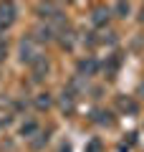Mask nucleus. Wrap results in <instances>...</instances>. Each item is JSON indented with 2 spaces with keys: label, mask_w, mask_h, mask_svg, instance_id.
I'll list each match as a JSON object with an SVG mask.
<instances>
[{
  "label": "nucleus",
  "mask_w": 144,
  "mask_h": 152,
  "mask_svg": "<svg viewBox=\"0 0 144 152\" xmlns=\"http://www.w3.org/2000/svg\"><path fill=\"white\" fill-rule=\"evenodd\" d=\"M41 43H38L33 36H25L20 41V58H23V64H33V61H38L41 58Z\"/></svg>",
  "instance_id": "1"
},
{
  "label": "nucleus",
  "mask_w": 144,
  "mask_h": 152,
  "mask_svg": "<svg viewBox=\"0 0 144 152\" xmlns=\"http://www.w3.org/2000/svg\"><path fill=\"white\" fill-rule=\"evenodd\" d=\"M18 18V8L13 0H5V3H0V33L5 31V28H10L13 23H15Z\"/></svg>",
  "instance_id": "2"
},
{
  "label": "nucleus",
  "mask_w": 144,
  "mask_h": 152,
  "mask_svg": "<svg viewBox=\"0 0 144 152\" xmlns=\"http://www.w3.org/2000/svg\"><path fill=\"white\" fill-rule=\"evenodd\" d=\"M36 13L43 18V20H53V18L63 15V13H61L58 8L53 5V3H38V5H36Z\"/></svg>",
  "instance_id": "3"
},
{
  "label": "nucleus",
  "mask_w": 144,
  "mask_h": 152,
  "mask_svg": "<svg viewBox=\"0 0 144 152\" xmlns=\"http://www.w3.org/2000/svg\"><path fill=\"white\" fill-rule=\"evenodd\" d=\"M31 66H33V81H43V79H46V74H48V69H51L46 56H41L38 61H33Z\"/></svg>",
  "instance_id": "4"
},
{
  "label": "nucleus",
  "mask_w": 144,
  "mask_h": 152,
  "mask_svg": "<svg viewBox=\"0 0 144 152\" xmlns=\"http://www.w3.org/2000/svg\"><path fill=\"white\" fill-rule=\"evenodd\" d=\"M79 76H94L96 74V69H99V64H96V58H91V56H86V58H81L79 61Z\"/></svg>",
  "instance_id": "5"
},
{
  "label": "nucleus",
  "mask_w": 144,
  "mask_h": 152,
  "mask_svg": "<svg viewBox=\"0 0 144 152\" xmlns=\"http://www.w3.org/2000/svg\"><path fill=\"white\" fill-rule=\"evenodd\" d=\"M109 18H111V10L109 8H94V13H91V23H94L96 28H101V26H106L109 23Z\"/></svg>",
  "instance_id": "6"
},
{
  "label": "nucleus",
  "mask_w": 144,
  "mask_h": 152,
  "mask_svg": "<svg viewBox=\"0 0 144 152\" xmlns=\"http://www.w3.org/2000/svg\"><path fill=\"white\" fill-rule=\"evenodd\" d=\"M116 107H119V112H124V114H137L139 112V107H137V102H134L132 96H116Z\"/></svg>",
  "instance_id": "7"
},
{
  "label": "nucleus",
  "mask_w": 144,
  "mask_h": 152,
  "mask_svg": "<svg viewBox=\"0 0 144 152\" xmlns=\"http://www.w3.org/2000/svg\"><path fill=\"white\" fill-rule=\"evenodd\" d=\"M61 109H63L66 114H71V112L76 109V94L71 91V89H66L63 96H61Z\"/></svg>",
  "instance_id": "8"
},
{
  "label": "nucleus",
  "mask_w": 144,
  "mask_h": 152,
  "mask_svg": "<svg viewBox=\"0 0 144 152\" xmlns=\"http://www.w3.org/2000/svg\"><path fill=\"white\" fill-rule=\"evenodd\" d=\"M119 64H121V53H114L111 58L104 64V71H106V79H114L116 76V69H119Z\"/></svg>",
  "instance_id": "9"
},
{
  "label": "nucleus",
  "mask_w": 144,
  "mask_h": 152,
  "mask_svg": "<svg viewBox=\"0 0 144 152\" xmlns=\"http://www.w3.org/2000/svg\"><path fill=\"white\" fill-rule=\"evenodd\" d=\"M58 43L63 46V48H73V43H76V33L73 31H68V28H63V31L58 33Z\"/></svg>",
  "instance_id": "10"
},
{
  "label": "nucleus",
  "mask_w": 144,
  "mask_h": 152,
  "mask_svg": "<svg viewBox=\"0 0 144 152\" xmlns=\"http://www.w3.org/2000/svg\"><path fill=\"white\" fill-rule=\"evenodd\" d=\"M36 107L41 109V112H48V109L53 107V96H51V94H48V91L38 94V96H36Z\"/></svg>",
  "instance_id": "11"
},
{
  "label": "nucleus",
  "mask_w": 144,
  "mask_h": 152,
  "mask_svg": "<svg viewBox=\"0 0 144 152\" xmlns=\"http://www.w3.org/2000/svg\"><path fill=\"white\" fill-rule=\"evenodd\" d=\"M94 122L111 127V124H114V117H111V112H109V109H96V112H94Z\"/></svg>",
  "instance_id": "12"
},
{
  "label": "nucleus",
  "mask_w": 144,
  "mask_h": 152,
  "mask_svg": "<svg viewBox=\"0 0 144 152\" xmlns=\"http://www.w3.org/2000/svg\"><path fill=\"white\" fill-rule=\"evenodd\" d=\"M46 142H48V132H46V134H43V132H36L33 140H31V147H33V150H41Z\"/></svg>",
  "instance_id": "13"
},
{
  "label": "nucleus",
  "mask_w": 144,
  "mask_h": 152,
  "mask_svg": "<svg viewBox=\"0 0 144 152\" xmlns=\"http://www.w3.org/2000/svg\"><path fill=\"white\" fill-rule=\"evenodd\" d=\"M36 132H38V124H36V122H33V119H28L25 124L20 127V134H23V137H33V134H36Z\"/></svg>",
  "instance_id": "14"
},
{
  "label": "nucleus",
  "mask_w": 144,
  "mask_h": 152,
  "mask_svg": "<svg viewBox=\"0 0 144 152\" xmlns=\"http://www.w3.org/2000/svg\"><path fill=\"white\" fill-rule=\"evenodd\" d=\"M13 122V112L10 109H0V127H8Z\"/></svg>",
  "instance_id": "15"
},
{
  "label": "nucleus",
  "mask_w": 144,
  "mask_h": 152,
  "mask_svg": "<svg viewBox=\"0 0 144 152\" xmlns=\"http://www.w3.org/2000/svg\"><path fill=\"white\" fill-rule=\"evenodd\" d=\"M116 13H119L121 18H127V13H129V3H127V0H119V5H116Z\"/></svg>",
  "instance_id": "16"
},
{
  "label": "nucleus",
  "mask_w": 144,
  "mask_h": 152,
  "mask_svg": "<svg viewBox=\"0 0 144 152\" xmlns=\"http://www.w3.org/2000/svg\"><path fill=\"white\" fill-rule=\"evenodd\" d=\"M86 152H101V142H99V140H91L89 147H86Z\"/></svg>",
  "instance_id": "17"
},
{
  "label": "nucleus",
  "mask_w": 144,
  "mask_h": 152,
  "mask_svg": "<svg viewBox=\"0 0 144 152\" xmlns=\"http://www.w3.org/2000/svg\"><path fill=\"white\" fill-rule=\"evenodd\" d=\"M5 51H8L5 46H0V61H3V56H5Z\"/></svg>",
  "instance_id": "18"
},
{
  "label": "nucleus",
  "mask_w": 144,
  "mask_h": 152,
  "mask_svg": "<svg viewBox=\"0 0 144 152\" xmlns=\"http://www.w3.org/2000/svg\"><path fill=\"white\" fill-rule=\"evenodd\" d=\"M139 91H142V94H144V84H142V89H139Z\"/></svg>",
  "instance_id": "19"
}]
</instances>
